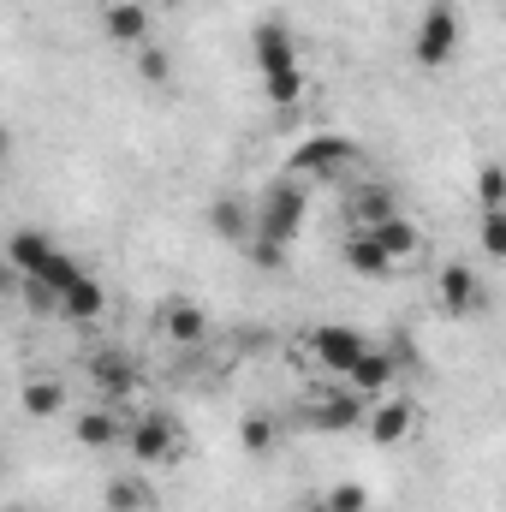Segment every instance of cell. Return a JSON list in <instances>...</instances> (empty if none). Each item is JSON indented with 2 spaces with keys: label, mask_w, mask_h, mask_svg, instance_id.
I'll return each instance as SVG.
<instances>
[{
  "label": "cell",
  "mask_w": 506,
  "mask_h": 512,
  "mask_svg": "<svg viewBox=\"0 0 506 512\" xmlns=\"http://www.w3.org/2000/svg\"><path fill=\"white\" fill-rule=\"evenodd\" d=\"M477 203H483V209H506V173H501V161H483V173H477Z\"/></svg>",
  "instance_id": "26"
},
{
  "label": "cell",
  "mask_w": 506,
  "mask_h": 512,
  "mask_svg": "<svg viewBox=\"0 0 506 512\" xmlns=\"http://www.w3.org/2000/svg\"><path fill=\"white\" fill-rule=\"evenodd\" d=\"M262 96H268V108H298V102H304V66L268 72V78H262Z\"/></svg>",
  "instance_id": "24"
},
{
  "label": "cell",
  "mask_w": 506,
  "mask_h": 512,
  "mask_svg": "<svg viewBox=\"0 0 506 512\" xmlns=\"http://www.w3.org/2000/svg\"><path fill=\"white\" fill-rule=\"evenodd\" d=\"M310 352H316V364H322V370L346 376V370L370 352V340H364L358 328H346V322H322V328H310Z\"/></svg>",
  "instance_id": "6"
},
{
  "label": "cell",
  "mask_w": 506,
  "mask_h": 512,
  "mask_svg": "<svg viewBox=\"0 0 506 512\" xmlns=\"http://www.w3.org/2000/svg\"><path fill=\"white\" fill-rule=\"evenodd\" d=\"M66 382L60 376H30V382L18 387V405H24V417H60L66 411Z\"/></svg>",
  "instance_id": "18"
},
{
  "label": "cell",
  "mask_w": 506,
  "mask_h": 512,
  "mask_svg": "<svg viewBox=\"0 0 506 512\" xmlns=\"http://www.w3.org/2000/svg\"><path fill=\"white\" fill-rule=\"evenodd\" d=\"M477 233H483V256L501 262L506 256V209H483V227H477Z\"/></svg>",
  "instance_id": "27"
},
{
  "label": "cell",
  "mask_w": 506,
  "mask_h": 512,
  "mask_svg": "<svg viewBox=\"0 0 506 512\" xmlns=\"http://www.w3.org/2000/svg\"><path fill=\"white\" fill-rule=\"evenodd\" d=\"M459 36H465V24H459V6H453V0H435V6L417 18V36H411V60H417L423 72H441V66L459 54Z\"/></svg>",
  "instance_id": "3"
},
{
  "label": "cell",
  "mask_w": 506,
  "mask_h": 512,
  "mask_svg": "<svg viewBox=\"0 0 506 512\" xmlns=\"http://www.w3.org/2000/svg\"><path fill=\"white\" fill-rule=\"evenodd\" d=\"M435 298H441L447 316H477V310H483V274H477L471 262H447V268L435 274Z\"/></svg>",
  "instance_id": "7"
},
{
  "label": "cell",
  "mask_w": 506,
  "mask_h": 512,
  "mask_svg": "<svg viewBox=\"0 0 506 512\" xmlns=\"http://www.w3.org/2000/svg\"><path fill=\"white\" fill-rule=\"evenodd\" d=\"M137 78H143V84H173V54L155 48V42H143V48H137Z\"/></svg>",
  "instance_id": "25"
},
{
  "label": "cell",
  "mask_w": 506,
  "mask_h": 512,
  "mask_svg": "<svg viewBox=\"0 0 506 512\" xmlns=\"http://www.w3.org/2000/svg\"><path fill=\"white\" fill-rule=\"evenodd\" d=\"M155 334L173 340V346H197V340L209 334V316H203L197 298H161V310H155Z\"/></svg>",
  "instance_id": "10"
},
{
  "label": "cell",
  "mask_w": 506,
  "mask_h": 512,
  "mask_svg": "<svg viewBox=\"0 0 506 512\" xmlns=\"http://www.w3.org/2000/svg\"><path fill=\"white\" fill-rule=\"evenodd\" d=\"M209 233L227 239V245H245V239H251V209H245L239 197H215V203H209Z\"/></svg>",
  "instance_id": "20"
},
{
  "label": "cell",
  "mask_w": 506,
  "mask_h": 512,
  "mask_svg": "<svg viewBox=\"0 0 506 512\" xmlns=\"http://www.w3.org/2000/svg\"><path fill=\"white\" fill-rule=\"evenodd\" d=\"M149 30H155V18H149L143 0H114V6L102 12V36H108L114 48H143Z\"/></svg>",
  "instance_id": "12"
},
{
  "label": "cell",
  "mask_w": 506,
  "mask_h": 512,
  "mask_svg": "<svg viewBox=\"0 0 506 512\" xmlns=\"http://www.w3.org/2000/svg\"><path fill=\"white\" fill-rule=\"evenodd\" d=\"M364 411H370V399H358L352 387H322V393H310L304 423H310V429L340 435V429H364Z\"/></svg>",
  "instance_id": "5"
},
{
  "label": "cell",
  "mask_w": 506,
  "mask_h": 512,
  "mask_svg": "<svg viewBox=\"0 0 506 512\" xmlns=\"http://www.w3.org/2000/svg\"><path fill=\"white\" fill-rule=\"evenodd\" d=\"M251 54H256V72L268 78V72H292L298 66V36H292V24L286 18H262L251 36Z\"/></svg>",
  "instance_id": "8"
},
{
  "label": "cell",
  "mask_w": 506,
  "mask_h": 512,
  "mask_svg": "<svg viewBox=\"0 0 506 512\" xmlns=\"http://www.w3.org/2000/svg\"><path fill=\"white\" fill-rule=\"evenodd\" d=\"M239 447H245L251 459H268V453L280 447V423H274L268 411H251V417L239 423Z\"/></svg>",
  "instance_id": "23"
},
{
  "label": "cell",
  "mask_w": 506,
  "mask_h": 512,
  "mask_svg": "<svg viewBox=\"0 0 506 512\" xmlns=\"http://www.w3.org/2000/svg\"><path fill=\"white\" fill-rule=\"evenodd\" d=\"M364 429H370V441H376V447H399V441L417 429V405H411V399L381 393V399H370V411H364Z\"/></svg>",
  "instance_id": "9"
},
{
  "label": "cell",
  "mask_w": 506,
  "mask_h": 512,
  "mask_svg": "<svg viewBox=\"0 0 506 512\" xmlns=\"http://www.w3.org/2000/svg\"><path fill=\"white\" fill-rule=\"evenodd\" d=\"M6 155H12V137H6V126H0V167H6Z\"/></svg>",
  "instance_id": "31"
},
{
  "label": "cell",
  "mask_w": 506,
  "mask_h": 512,
  "mask_svg": "<svg viewBox=\"0 0 506 512\" xmlns=\"http://www.w3.org/2000/svg\"><path fill=\"white\" fill-rule=\"evenodd\" d=\"M120 429H126V423H120L108 405H90V411L72 417V435H78V447H90V453H108V447L120 441Z\"/></svg>",
  "instance_id": "17"
},
{
  "label": "cell",
  "mask_w": 506,
  "mask_h": 512,
  "mask_svg": "<svg viewBox=\"0 0 506 512\" xmlns=\"http://www.w3.org/2000/svg\"><path fill=\"white\" fill-rule=\"evenodd\" d=\"M120 441H126V453L137 465H179L185 459V429L167 411H137L120 429Z\"/></svg>",
  "instance_id": "2"
},
{
  "label": "cell",
  "mask_w": 506,
  "mask_h": 512,
  "mask_svg": "<svg viewBox=\"0 0 506 512\" xmlns=\"http://www.w3.org/2000/svg\"><path fill=\"white\" fill-rule=\"evenodd\" d=\"M54 310H60L66 322H96V316L108 310V286H102V280L84 268V274H78V280L60 292V304H54Z\"/></svg>",
  "instance_id": "15"
},
{
  "label": "cell",
  "mask_w": 506,
  "mask_h": 512,
  "mask_svg": "<svg viewBox=\"0 0 506 512\" xmlns=\"http://www.w3.org/2000/svg\"><path fill=\"white\" fill-rule=\"evenodd\" d=\"M102 507H108V512H149V507H155V495H149V483H143V477H108Z\"/></svg>",
  "instance_id": "22"
},
{
  "label": "cell",
  "mask_w": 506,
  "mask_h": 512,
  "mask_svg": "<svg viewBox=\"0 0 506 512\" xmlns=\"http://www.w3.org/2000/svg\"><path fill=\"white\" fill-rule=\"evenodd\" d=\"M0 477H6V459H0Z\"/></svg>",
  "instance_id": "34"
},
{
  "label": "cell",
  "mask_w": 506,
  "mask_h": 512,
  "mask_svg": "<svg viewBox=\"0 0 506 512\" xmlns=\"http://www.w3.org/2000/svg\"><path fill=\"white\" fill-rule=\"evenodd\" d=\"M340 256H346V268H352V274H370V280L393 274V262H387V251L376 245V233H364V227H352V233H346Z\"/></svg>",
  "instance_id": "19"
},
{
  "label": "cell",
  "mask_w": 506,
  "mask_h": 512,
  "mask_svg": "<svg viewBox=\"0 0 506 512\" xmlns=\"http://www.w3.org/2000/svg\"><path fill=\"white\" fill-rule=\"evenodd\" d=\"M393 376H399V358L370 346V352H364V358H358V364L346 370V387H352L358 399H381V393L393 387Z\"/></svg>",
  "instance_id": "14"
},
{
  "label": "cell",
  "mask_w": 506,
  "mask_h": 512,
  "mask_svg": "<svg viewBox=\"0 0 506 512\" xmlns=\"http://www.w3.org/2000/svg\"><path fill=\"white\" fill-rule=\"evenodd\" d=\"M90 382H96V393L102 399H131L137 393V358L131 352H120V346H102L96 358H90Z\"/></svg>",
  "instance_id": "11"
},
{
  "label": "cell",
  "mask_w": 506,
  "mask_h": 512,
  "mask_svg": "<svg viewBox=\"0 0 506 512\" xmlns=\"http://www.w3.org/2000/svg\"><path fill=\"white\" fill-rule=\"evenodd\" d=\"M18 286H24V280H18V268H12V262H6V256H0V304H6V298H12V292H18Z\"/></svg>",
  "instance_id": "30"
},
{
  "label": "cell",
  "mask_w": 506,
  "mask_h": 512,
  "mask_svg": "<svg viewBox=\"0 0 506 512\" xmlns=\"http://www.w3.org/2000/svg\"><path fill=\"white\" fill-rule=\"evenodd\" d=\"M346 215H352V227H381V221H393V215H399V203H393V191H387V185H364V191H352Z\"/></svg>",
  "instance_id": "21"
},
{
  "label": "cell",
  "mask_w": 506,
  "mask_h": 512,
  "mask_svg": "<svg viewBox=\"0 0 506 512\" xmlns=\"http://www.w3.org/2000/svg\"><path fill=\"white\" fill-rule=\"evenodd\" d=\"M310 221V185L304 179H280L262 191V203L251 209V227L256 239H274V245H292Z\"/></svg>",
  "instance_id": "1"
},
{
  "label": "cell",
  "mask_w": 506,
  "mask_h": 512,
  "mask_svg": "<svg viewBox=\"0 0 506 512\" xmlns=\"http://www.w3.org/2000/svg\"><path fill=\"white\" fill-rule=\"evenodd\" d=\"M352 161H364V149L352 143V137H340V131H322V137H304L298 149H292V161H286V179H340Z\"/></svg>",
  "instance_id": "4"
},
{
  "label": "cell",
  "mask_w": 506,
  "mask_h": 512,
  "mask_svg": "<svg viewBox=\"0 0 506 512\" xmlns=\"http://www.w3.org/2000/svg\"><path fill=\"white\" fill-rule=\"evenodd\" d=\"M0 512H36V507H18V501H12V507H0Z\"/></svg>",
  "instance_id": "33"
},
{
  "label": "cell",
  "mask_w": 506,
  "mask_h": 512,
  "mask_svg": "<svg viewBox=\"0 0 506 512\" xmlns=\"http://www.w3.org/2000/svg\"><path fill=\"white\" fill-rule=\"evenodd\" d=\"M54 251H60V245H54L48 233H36V227H18V233L6 239V251H0V256L18 268V280H36V274L54 262Z\"/></svg>",
  "instance_id": "13"
},
{
  "label": "cell",
  "mask_w": 506,
  "mask_h": 512,
  "mask_svg": "<svg viewBox=\"0 0 506 512\" xmlns=\"http://www.w3.org/2000/svg\"><path fill=\"white\" fill-rule=\"evenodd\" d=\"M251 262L256 268H286V245H274V239H251Z\"/></svg>",
  "instance_id": "29"
},
{
  "label": "cell",
  "mask_w": 506,
  "mask_h": 512,
  "mask_svg": "<svg viewBox=\"0 0 506 512\" xmlns=\"http://www.w3.org/2000/svg\"><path fill=\"white\" fill-rule=\"evenodd\" d=\"M322 501H328L334 512H370V489H364V483H334Z\"/></svg>",
  "instance_id": "28"
},
{
  "label": "cell",
  "mask_w": 506,
  "mask_h": 512,
  "mask_svg": "<svg viewBox=\"0 0 506 512\" xmlns=\"http://www.w3.org/2000/svg\"><path fill=\"white\" fill-rule=\"evenodd\" d=\"M364 233H376V245L387 251L393 268H399V262H411V256H423V227H417V221H405V215H393V221H381V227H364Z\"/></svg>",
  "instance_id": "16"
},
{
  "label": "cell",
  "mask_w": 506,
  "mask_h": 512,
  "mask_svg": "<svg viewBox=\"0 0 506 512\" xmlns=\"http://www.w3.org/2000/svg\"><path fill=\"white\" fill-rule=\"evenodd\" d=\"M304 512H334V507H328V501H322V495H316V501H310V507H304Z\"/></svg>",
  "instance_id": "32"
}]
</instances>
